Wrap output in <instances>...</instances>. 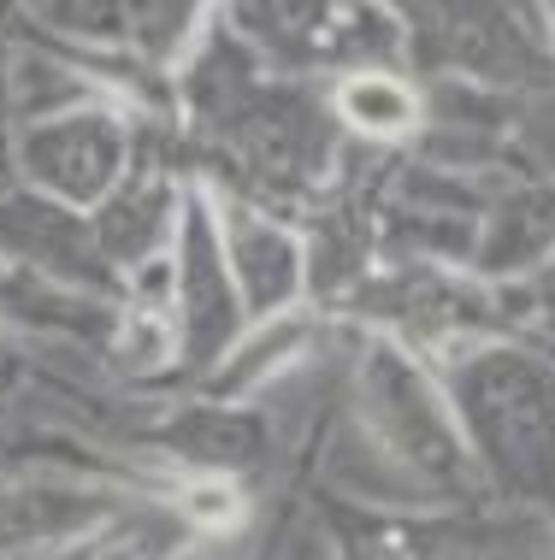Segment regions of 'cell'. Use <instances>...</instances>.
<instances>
[{"instance_id": "cell-14", "label": "cell", "mask_w": 555, "mask_h": 560, "mask_svg": "<svg viewBox=\"0 0 555 560\" xmlns=\"http://www.w3.org/2000/svg\"><path fill=\"white\" fill-rule=\"evenodd\" d=\"M12 42L0 36V184H12Z\"/></svg>"}, {"instance_id": "cell-11", "label": "cell", "mask_w": 555, "mask_h": 560, "mask_svg": "<svg viewBox=\"0 0 555 560\" xmlns=\"http://www.w3.org/2000/svg\"><path fill=\"white\" fill-rule=\"evenodd\" d=\"M325 107L343 142L361 148H414L426 136V83L402 66H361L325 83Z\"/></svg>"}, {"instance_id": "cell-9", "label": "cell", "mask_w": 555, "mask_h": 560, "mask_svg": "<svg viewBox=\"0 0 555 560\" xmlns=\"http://www.w3.org/2000/svg\"><path fill=\"white\" fill-rule=\"evenodd\" d=\"M325 337H332V313H320V307H296V313H278V319H261L231 342V354H224L201 384H195V396L261 407L284 377L313 366V354L325 348Z\"/></svg>"}, {"instance_id": "cell-12", "label": "cell", "mask_w": 555, "mask_h": 560, "mask_svg": "<svg viewBox=\"0 0 555 560\" xmlns=\"http://www.w3.org/2000/svg\"><path fill=\"white\" fill-rule=\"evenodd\" d=\"M195 542L201 537L189 532L184 513H177L166 495H130V502L78 549V560H184Z\"/></svg>"}, {"instance_id": "cell-5", "label": "cell", "mask_w": 555, "mask_h": 560, "mask_svg": "<svg viewBox=\"0 0 555 560\" xmlns=\"http://www.w3.org/2000/svg\"><path fill=\"white\" fill-rule=\"evenodd\" d=\"M172 266H177V295H172V319L184 337V377L201 384L207 372L231 354V342L248 330V313L236 301L231 266L219 248V224L207 207V189L189 177V201H184V224L172 242Z\"/></svg>"}, {"instance_id": "cell-2", "label": "cell", "mask_w": 555, "mask_h": 560, "mask_svg": "<svg viewBox=\"0 0 555 560\" xmlns=\"http://www.w3.org/2000/svg\"><path fill=\"white\" fill-rule=\"evenodd\" d=\"M343 419L426 495V508H485L449 396L414 348L390 342L379 330H361L349 354V384H343Z\"/></svg>"}, {"instance_id": "cell-7", "label": "cell", "mask_w": 555, "mask_h": 560, "mask_svg": "<svg viewBox=\"0 0 555 560\" xmlns=\"http://www.w3.org/2000/svg\"><path fill=\"white\" fill-rule=\"evenodd\" d=\"M148 125H154V118H148ZM148 125H142V154L130 165V177L89 213L95 254L118 278V290H125V278L137 266L172 254L177 224H184V201H189V172H177L166 160H148Z\"/></svg>"}, {"instance_id": "cell-10", "label": "cell", "mask_w": 555, "mask_h": 560, "mask_svg": "<svg viewBox=\"0 0 555 560\" xmlns=\"http://www.w3.org/2000/svg\"><path fill=\"white\" fill-rule=\"evenodd\" d=\"M550 260H555V177L532 172L527 184L502 189L485 207L473 278L478 283H527Z\"/></svg>"}, {"instance_id": "cell-4", "label": "cell", "mask_w": 555, "mask_h": 560, "mask_svg": "<svg viewBox=\"0 0 555 560\" xmlns=\"http://www.w3.org/2000/svg\"><path fill=\"white\" fill-rule=\"evenodd\" d=\"M201 184V177H195ZM207 189V207H213V224H219V248H224V266H231V283H236V301H243L248 325L261 319H278V313H296V307H313L308 301V236L290 213H273V207L248 201L236 189Z\"/></svg>"}, {"instance_id": "cell-6", "label": "cell", "mask_w": 555, "mask_h": 560, "mask_svg": "<svg viewBox=\"0 0 555 560\" xmlns=\"http://www.w3.org/2000/svg\"><path fill=\"white\" fill-rule=\"evenodd\" d=\"M0 260L12 271H24V278L125 301L118 278L95 254L89 213H71V207H59L24 184H0Z\"/></svg>"}, {"instance_id": "cell-8", "label": "cell", "mask_w": 555, "mask_h": 560, "mask_svg": "<svg viewBox=\"0 0 555 560\" xmlns=\"http://www.w3.org/2000/svg\"><path fill=\"white\" fill-rule=\"evenodd\" d=\"M142 443L154 460H166L172 472H213V478H243L248 483V472H261V466L273 460L278 425L266 419V407L189 396V401L166 407Z\"/></svg>"}, {"instance_id": "cell-1", "label": "cell", "mask_w": 555, "mask_h": 560, "mask_svg": "<svg viewBox=\"0 0 555 560\" xmlns=\"http://www.w3.org/2000/svg\"><path fill=\"white\" fill-rule=\"evenodd\" d=\"M485 490V508L555 520V354L527 337H467L426 360Z\"/></svg>"}, {"instance_id": "cell-13", "label": "cell", "mask_w": 555, "mask_h": 560, "mask_svg": "<svg viewBox=\"0 0 555 560\" xmlns=\"http://www.w3.org/2000/svg\"><path fill=\"white\" fill-rule=\"evenodd\" d=\"M101 366L130 377V384H160V377H177L184 372V337H177V319L160 307H130L118 313L113 337H107V354Z\"/></svg>"}, {"instance_id": "cell-3", "label": "cell", "mask_w": 555, "mask_h": 560, "mask_svg": "<svg viewBox=\"0 0 555 560\" xmlns=\"http://www.w3.org/2000/svg\"><path fill=\"white\" fill-rule=\"evenodd\" d=\"M142 125L148 118L118 107V101H89L78 113L30 125L12 136V184L48 195L71 213H95L137 165Z\"/></svg>"}]
</instances>
